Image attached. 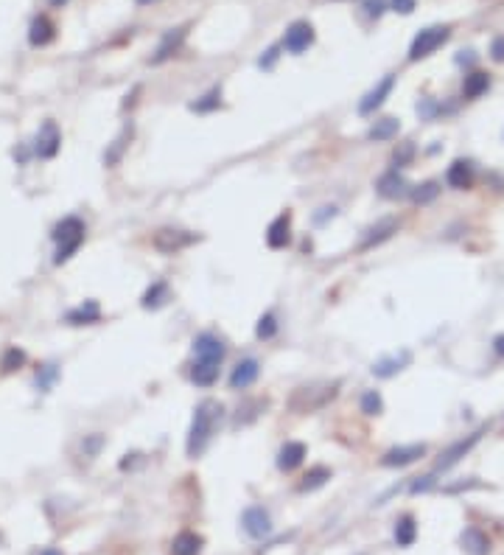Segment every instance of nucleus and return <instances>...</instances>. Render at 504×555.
I'll use <instances>...</instances> for the list:
<instances>
[{
  "label": "nucleus",
  "mask_w": 504,
  "mask_h": 555,
  "mask_svg": "<svg viewBox=\"0 0 504 555\" xmlns=\"http://www.w3.org/2000/svg\"><path fill=\"white\" fill-rule=\"evenodd\" d=\"M56 376H59L56 365H45V367H42V370L36 373V387H39V390H48Z\"/></svg>",
  "instance_id": "nucleus-37"
},
{
  "label": "nucleus",
  "mask_w": 504,
  "mask_h": 555,
  "mask_svg": "<svg viewBox=\"0 0 504 555\" xmlns=\"http://www.w3.org/2000/svg\"><path fill=\"white\" fill-rule=\"evenodd\" d=\"M412 157H414V146H412V143H403L401 149H395L392 163H395V165H409V163H412Z\"/></svg>",
  "instance_id": "nucleus-39"
},
{
  "label": "nucleus",
  "mask_w": 504,
  "mask_h": 555,
  "mask_svg": "<svg viewBox=\"0 0 504 555\" xmlns=\"http://www.w3.org/2000/svg\"><path fill=\"white\" fill-rule=\"evenodd\" d=\"M23 362H25V354L17 351V348H9V351L3 354V362H0V367H3V370L9 373V370H17Z\"/></svg>",
  "instance_id": "nucleus-36"
},
{
  "label": "nucleus",
  "mask_w": 504,
  "mask_h": 555,
  "mask_svg": "<svg viewBox=\"0 0 504 555\" xmlns=\"http://www.w3.org/2000/svg\"><path fill=\"white\" fill-rule=\"evenodd\" d=\"M182 42H185V28H171V31H165L162 39H160V46H157V51H154V57H151V62L160 65V62H165V59H171V57L180 51Z\"/></svg>",
  "instance_id": "nucleus-19"
},
{
  "label": "nucleus",
  "mask_w": 504,
  "mask_h": 555,
  "mask_svg": "<svg viewBox=\"0 0 504 555\" xmlns=\"http://www.w3.org/2000/svg\"><path fill=\"white\" fill-rule=\"evenodd\" d=\"M493 351H496V356H501V359H504V334L493 336Z\"/></svg>",
  "instance_id": "nucleus-47"
},
{
  "label": "nucleus",
  "mask_w": 504,
  "mask_h": 555,
  "mask_svg": "<svg viewBox=\"0 0 504 555\" xmlns=\"http://www.w3.org/2000/svg\"><path fill=\"white\" fill-rule=\"evenodd\" d=\"M333 216H336V208H333V205H330V208L325 205V208H319V213H314V222H317V225H325V222L333 219Z\"/></svg>",
  "instance_id": "nucleus-44"
},
{
  "label": "nucleus",
  "mask_w": 504,
  "mask_h": 555,
  "mask_svg": "<svg viewBox=\"0 0 504 555\" xmlns=\"http://www.w3.org/2000/svg\"><path fill=\"white\" fill-rule=\"evenodd\" d=\"M277 334V317L272 314V312H266L261 320H258V325H255V336L258 339H272Z\"/></svg>",
  "instance_id": "nucleus-35"
},
{
  "label": "nucleus",
  "mask_w": 504,
  "mask_h": 555,
  "mask_svg": "<svg viewBox=\"0 0 504 555\" xmlns=\"http://www.w3.org/2000/svg\"><path fill=\"white\" fill-rule=\"evenodd\" d=\"M426 454V446L423 443H406V446H392L390 452H384L381 457V465L384 468H403V465H412L414 460H420Z\"/></svg>",
  "instance_id": "nucleus-8"
},
{
  "label": "nucleus",
  "mask_w": 504,
  "mask_h": 555,
  "mask_svg": "<svg viewBox=\"0 0 504 555\" xmlns=\"http://www.w3.org/2000/svg\"><path fill=\"white\" fill-rule=\"evenodd\" d=\"M258 376H261V365H258V359H241L235 367H233V373H230V387L233 390H246V387H252V384L258 381Z\"/></svg>",
  "instance_id": "nucleus-13"
},
{
  "label": "nucleus",
  "mask_w": 504,
  "mask_h": 555,
  "mask_svg": "<svg viewBox=\"0 0 504 555\" xmlns=\"http://www.w3.org/2000/svg\"><path fill=\"white\" fill-rule=\"evenodd\" d=\"M202 547H204V538H202L199 533H193V530H182V533L174 538L171 552H174V555H199Z\"/></svg>",
  "instance_id": "nucleus-23"
},
{
  "label": "nucleus",
  "mask_w": 504,
  "mask_h": 555,
  "mask_svg": "<svg viewBox=\"0 0 504 555\" xmlns=\"http://www.w3.org/2000/svg\"><path fill=\"white\" fill-rule=\"evenodd\" d=\"M434 485V474H426V477H414V483L409 485V494H423Z\"/></svg>",
  "instance_id": "nucleus-41"
},
{
  "label": "nucleus",
  "mask_w": 504,
  "mask_h": 555,
  "mask_svg": "<svg viewBox=\"0 0 504 555\" xmlns=\"http://www.w3.org/2000/svg\"><path fill=\"white\" fill-rule=\"evenodd\" d=\"M196 239H199L196 233H188V230H180V228H160L151 236V244H154V250L171 255V252H180V250L191 247Z\"/></svg>",
  "instance_id": "nucleus-5"
},
{
  "label": "nucleus",
  "mask_w": 504,
  "mask_h": 555,
  "mask_svg": "<svg viewBox=\"0 0 504 555\" xmlns=\"http://www.w3.org/2000/svg\"><path fill=\"white\" fill-rule=\"evenodd\" d=\"M132 135V130H123V135L112 143V149L104 154V160H107V165H112V163H118V157H120V152H123V146H126V138Z\"/></svg>",
  "instance_id": "nucleus-38"
},
{
  "label": "nucleus",
  "mask_w": 504,
  "mask_h": 555,
  "mask_svg": "<svg viewBox=\"0 0 504 555\" xmlns=\"http://www.w3.org/2000/svg\"><path fill=\"white\" fill-rule=\"evenodd\" d=\"M314 26L308 23V20H297V23H291L288 28H286V37H283V48L288 51V54H303V51H308L311 46H314Z\"/></svg>",
  "instance_id": "nucleus-6"
},
{
  "label": "nucleus",
  "mask_w": 504,
  "mask_h": 555,
  "mask_svg": "<svg viewBox=\"0 0 504 555\" xmlns=\"http://www.w3.org/2000/svg\"><path fill=\"white\" fill-rule=\"evenodd\" d=\"M392 88H395V76L390 73V76H384L381 81L375 84V88L359 101V115H372L378 107H381L384 101H387V96L392 93Z\"/></svg>",
  "instance_id": "nucleus-10"
},
{
  "label": "nucleus",
  "mask_w": 504,
  "mask_h": 555,
  "mask_svg": "<svg viewBox=\"0 0 504 555\" xmlns=\"http://www.w3.org/2000/svg\"><path fill=\"white\" fill-rule=\"evenodd\" d=\"M222 418V404L219 401H202L196 410H193V421H191V430H188V441H185V452L188 457H202L210 438L216 432V423Z\"/></svg>",
  "instance_id": "nucleus-1"
},
{
  "label": "nucleus",
  "mask_w": 504,
  "mask_h": 555,
  "mask_svg": "<svg viewBox=\"0 0 504 555\" xmlns=\"http://www.w3.org/2000/svg\"><path fill=\"white\" fill-rule=\"evenodd\" d=\"M264 407H266V401H261V398H252V401H244L241 407H238V415H235V426H244V423H252L261 412H264Z\"/></svg>",
  "instance_id": "nucleus-30"
},
{
  "label": "nucleus",
  "mask_w": 504,
  "mask_h": 555,
  "mask_svg": "<svg viewBox=\"0 0 504 555\" xmlns=\"http://www.w3.org/2000/svg\"><path fill=\"white\" fill-rule=\"evenodd\" d=\"M490 90V76L482 73V70H474L465 76V81H462V96L465 99H479Z\"/></svg>",
  "instance_id": "nucleus-24"
},
{
  "label": "nucleus",
  "mask_w": 504,
  "mask_h": 555,
  "mask_svg": "<svg viewBox=\"0 0 504 555\" xmlns=\"http://www.w3.org/2000/svg\"><path fill=\"white\" fill-rule=\"evenodd\" d=\"M67 0H51V6H65Z\"/></svg>",
  "instance_id": "nucleus-49"
},
{
  "label": "nucleus",
  "mask_w": 504,
  "mask_h": 555,
  "mask_svg": "<svg viewBox=\"0 0 504 555\" xmlns=\"http://www.w3.org/2000/svg\"><path fill=\"white\" fill-rule=\"evenodd\" d=\"M339 390V381H314V384H303V387L294 390L291 396V410L294 412H314L322 410Z\"/></svg>",
  "instance_id": "nucleus-2"
},
{
  "label": "nucleus",
  "mask_w": 504,
  "mask_h": 555,
  "mask_svg": "<svg viewBox=\"0 0 504 555\" xmlns=\"http://www.w3.org/2000/svg\"><path fill=\"white\" fill-rule=\"evenodd\" d=\"M364 12H367V17H381L384 12H387V0H364Z\"/></svg>",
  "instance_id": "nucleus-40"
},
{
  "label": "nucleus",
  "mask_w": 504,
  "mask_h": 555,
  "mask_svg": "<svg viewBox=\"0 0 504 555\" xmlns=\"http://www.w3.org/2000/svg\"><path fill=\"white\" fill-rule=\"evenodd\" d=\"M193 354H196V359H213V362H222L224 354H227V348H224V343H222V336L204 331V334H199V336L193 339Z\"/></svg>",
  "instance_id": "nucleus-12"
},
{
  "label": "nucleus",
  "mask_w": 504,
  "mask_h": 555,
  "mask_svg": "<svg viewBox=\"0 0 504 555\" xmlns=\"http://www.w3.org/2000/svg\"><path fill=\"white\" fill-rule=\"evenodd\" d=\"M459 544H462V549H465L468 555H487L490 552V538L479 527H465V530H462Z\"/></svg>",
  "instance_id": "nucleus-21"
},
{
  "label": "nucleus",
  "mask_w": 504,
  "mask_h": 555,
  "mask_svg": "<svg viewBox=\"0 0 504 555\" xmlns=\"http://www.w3.org/2000/svg\"><path fill=\"white\" fill-rule=\"evenodd\" d=\"M219 107H222V90H219V88H213L210 93H204L199 101L191 104L193 112H213V110H219Z\"/></svg>",
  "instance_id": "nucleus-33"
},
{
  "label": "nucleus",
  "mask_w": 504,
  "mask_h": 555,
  "mask_svg": "<svg viewBox=\"0 0 504 555\" xmlns=\"http://www.w3.org/2000/svg\"><path fill=\"white\" fill-rule=\"evenodd\" d=\"M306 454H308L306 443H300V441H286V443L280 446V452H277V468H280V472H294L297 465H303Z\"/></svg>",
  "instance_id": "nucleus-17"
},
{
  "label": "nucleus",
  "mask_w": 504,
  "mask_h": 555,
  "mask_svg": "<svg viewBox=\"0 0 504 555\" xmlns=\"http://www.w3.org/2000/svg\"><path fill=\"white\" fill-rule=\"evenodd\" d=\"M328 480H330V468H325V465H314V468H308V472H306V477H303V483L297 485V491H300V494H306V491H317V488H322Z\"/></svg>",
  "instance_id": "nucleus-28"
},
{
  "label": "nucleus",
  "mask_w": 504,
  "mask_h": 555,
  "mask_svg": "<svg viewBox=\"0 0 504 555\" xmlns=\"http://www.w3.org/2000/svg\"><path fill=\"white\" fill-rule=\"evenodd\" d=\"M165 301H168V286H165L162 281H157V283H151V286L146 289V294H143V309H160Z\"/></svg>",
  "instance_id": "nucleus-31"
},
{
  "label": "nucleus",
  "mask_w": 504,
  "mask_h": 555,
  "mask_svg": "<svg viewBox=\"0 0 504 555\" xmlns=\"http://www.w3.org/2000/svg\"><path fill=\"white\" fill-rule=\"evenodd\" d=\"M288 241H291V213L286 210V213H280V216H275L269 222V228H266V244L272 250H283V247H288Z\"/></svg>",
  "instance_id": "nucleus-16"
},
{
  "label": "nucleus",
  "mask_w": 504,
  "mask_h": 555,
  "mask_svg": "<svg viewBox=\"0 0 504 555\" xmlns=\"http://www.w3.org/2000/svg\"><path fill=\"white\" fill-rule=\"evenodd\" d=\"M219 365L222 362H213V359H196L191 365V381L196 387H213L219 381Z\"/></svg>",
  "instance_id": "nucleus-20"
},
{
  "label": "nucleus",
  "mask_w": 504,
  "mask_h": 555,
  "mask_svg": "<svg viewBox=\"0 0 504 555\" xmlns=\"http://www.w3.org/2000/svg\"><path fill=\"white\" fill-rule=\"evenodd\" d=\"M445 183L454 191H468L474 185V165L468 160H454L445 172Z\"/></svg>",
  "instance_id": "nucleus-18"
},
{
  "label": "nucleus",
  "mask_w": 504,
  "mask_h": 555,
  "mask_svg": "<svg viewBox=\"0 0 504 555\" xmlns=\"http://www.w3.org/2000/svg\"><path fill=\"white\" fill-rule=\"evenodd\" d=\"M398 130H401V121L398 118H381V121H375L372 126H370V132H367V138L370 141H392L395 135H398Z\"/></svg>",
  "instance_id": "nucleus-26"
},
{
  "label": "nucleus",
  "mask_w": 504,
  "mask_h": 555,
  "mask_svg": "<svg viewBox=\"0 0 504 555\" xmlns=\"http://www.w3.org/2000/svg\"><path fill=\"white\" fill-rule=\"evenodd\" d=\"M395 233H398V219H392V216L378 219L372 228H367V233H364L359 250H372V247H378V244H384L387 239H392Z\"/></svg>",
  "instance_id": "nucleus-14"
},
{
  "label": "nucleus",
  "mask_w": 504,
  "mask_h": 555,
  "mask_svg": "<svg viewBox=\"0 0 504 555\" xmlns=\"http://www.w3.org/2000/svg\"><path fill=\"white\" fill-rule=\"evenodd\" d=\"M448 37H451V28H448V26H429V28H423V31H420V34L412 39V46H409V62H417V59L432 57L437 48L445 46Z\"/></svg>",
  "instance_id": "nucleus-4"
},
{
  "label": "nucleus",
  "mask_w": 504,
  "mask_h": 555,
  "mask_svg": "<svg viewBox=\"0 0 504 555\" xmlns=\"http://www.w3.org/2000/svg\"><path fill=\"white\" fill-rule=\"evenodd\" d=\"M241 527L249 538H266L272 533V516L261 505H249L241 514Z\"/></svg>",
  "instance_id": "nucleus-7"
},
{
  "label": "nucleus",
  "mask_w": 504,
  "mask_h": 555,
  "mask_svg": "<svg viewBox=\"0 0 504 555\" xmlns=\"http://www.w3.org/2000/svg\"><path fill=\"white\" fill-rule=\"evenodd\" d=\"M59 143H62V135H59V126L54 123V121H45L39 126V132H36V154L42 157V160H48V157H54L56 152H59Z\"/></svg>",
  "instance_id": "nucleus-11"
},
{
  "label": "nucleus",
  "mask_w": 504,
  "mask_h": 555,
  "mask_svg": "<svg viewBox=\"0 0 504 555\" xmlns=\"http://www.w3.org/2000/svg\"><path fill=\"white\" fill-rule=\"evenodd\" d=\"M277 57H280V54H277V48H269V51H266V54H264V57L258 59V68L269 70V68H272V65L277 62Z\"/></svg>",
  "instance_id": "nucleus-45"
},
{
  "label": "nucleus",
  "mask_w": 504,
  "mask_h": 555,
  "mask_svg": "<svg viewBox=\"0 0 504 555\" xmlns=\"http://www.w3.org/2000/svg\"><path fill=\"white\" fill-rule=\"evenodd\" d=\"M437 194H440V183L429 180V183H423V185L412 188V202H414V205H429V202L437 199Z\"/></svg>",
  "instance_id": "nucleus-32"
},
{
  "label": "nucleus",
  "mask_w": 504,
  "mask_h": 555,
  "mask_svg": "<svg viewBox=\"0 0 504 555\" xmlns=\"http://www.w3.org/2000/svg\"><path fill=\"white\" fill-rule=\"evenodd\" d=\"M81 446H84V452H87V454H96V452H98V446H101V435H93L90 441H84Z\"/></svg>",
  "instance_id": "nucleus-46"
},
{
  "label": "nucleus",
  "mask_w": 504,
  "mask_h": 555,
  "mask_svg": "<svg viewBox=\"0 0 504 555\" xmlns=\"http://www.w3.org/2000/svg\"><path fill=\"white\" fill-rule=\"evenodd\" d=\"M39 555H62V552H59V549H54V547H48V549H42Z\"/></svg>",
  "instance_id": "nucleus-48"
},
{
  "label": "nucleus",
  "mask_w": 504,
  "mask_h": 555,
  "mask_svg": "<svg viewBox=\"0 0 504 555\" xmlns=\"http://www.w3.org/2000/svg\"><path fill=\"white\" fill-rule=\"evenodd\" d=\"M375 191H378V196H384V199H401V196L412 194L409 183H406V180L398 174V168H392V172H387V174L378 177Z\"/></svg>",
  "instance_id": "nucleus-15"
},
{
  "label": "nucleus",
  "mask_w": 504,
  "mask_h": 555,
  "mask_svg": "<svg viewBox=\"0 0 504 555\" xmlns=\"http://www.w3.org/2000/svg\"><path fill=\"white\" fill-rule=\"evenodd\" d=\"M138 3H154V0H138Z\"/></svg>",
  "instance_id": "nucleus-50"
},
{
  "label": "nucleus",
  "mask_w": 504,
  "mask_h": 555,
  "mask_svg": "<svg viewBox=\"0 0 504 555\" xmlns=\"http://www.w3.org/2000/svg\"><path fill=\"white\" fill-rule=\"evenodd\" d=\"M98 320H101V306L96 301H84L81 306L67 312L70 325H90V323H98Z\"/></svg>",
  "instance_id": "nucleus-22"
},
{
  "label": "nucleus",
  "mask_w": 504,
  "mask_h": 555,
  "mask_svg": "<svg viewBox=\"0 0 504 555\" xmlns=\"http://www.w3.org/2000/svg\"><path fill=\"white\" fill-rule=\"evenodd\" d=\"M54 39V23L48 17H36L31 23V31H28V42L31 46H48Z\"/></svg>",
  "instance_id": "nucleus-27"
},
{
  "label": "nucleus",
  "mask_w": 504,
  "mask_h": 555,
  "mask_svg": "<svg viewBox=\"0 0 504 555\" xmlns=\"http://www.w3.org/2000/svg\"><path fill=\"white\" fill-rule=\"evenodd\" d=\"M409 351H401V356H384V359H378L375 365H372V373L378 376V379H390V376H395L398 370H403L406 365H409Z\"/></svg>",
  "instance_id": "nucleus-25"
},
{
  "label": "nucleus",
  "mask_w": 504,
  "mask_h": 555,
  "mask_svg": "<svg viewBox=\"0 0 504 555\" xmlns=\"http://www.w3.org/2000/svg\"><path fill=\"white\" fill-rule=\"evenodd\" d=\"M54 241H56V255H54V261H56V264L67 261L70 255L81 247V241H84V222L76 219V216L62 219V222L54 228Z\"/></svg>",
  "instance_id": "nucleus-3"
},
{
  "label": "nucleus",
  "mask_w": 504,
  "mask_h": 555,
  "mask_svg": "<svg viewBox=\"0 0 504 555\" xmlns=\"http://www.w3.org/2000/svg\"><path fill=\"white\" fill-rule=\"evenodd\" d=\"M482 441V430L479 432H474V435H468V438H462V441H456V443H451L443 454H440V460H437V472H448L451 465H456L462 457H465L476 443Z\"/></svg>",
  "instance_id": "nucleus-9"
},
{
  "label": "nucleus",
  "mask_w": 504,
  "mask_h": 555,
  "mask_svg": "<svg viewBox=\"0 0 504 555\" xmlns=\"http://www.w3.org/2000/svg\"><path fill=\"white\" fill-rule=\"evenodd\" d=\"M390 9L398 14H412L414 12V0H390Z\"/></svg>",
  "instance_id": "nucleus-42"
},
{
  "label": "nucleus",
  "mask_w": 504,
  "mask_h": 555,
  "mask_svg": "<svg viewBox=\"0 0 504 555\" xmlns=\"http://www.w3.org/2000/svg\"><path fill=\"white\" fill-rule=\"evenodd\" d=\"M361 412L370 415V418H372V415H381V412H384V398L378 396L375 390H367V393L361 396Z\"/></svg>",
  "instance_id": "nucleus-34"
},
{
  "label": "nucleus",
  "mask_w": 504,
  "mask_h": 555,
  "mask_svg": "<svg viewBox=\"0 0 504 555\" xmlns=\"http://www.w3.org/2000/svg\"><path fill=\"white\" fill-rule=\"evenodd\" d=\"M490 57H493V62H504V37H496L490 42Z\"/></svg>",
  "instance_id": "nucleus-43"
},
{
  "label": "nucleus",
  "mask_w": 504,
  "mask_h": 555,
  "mask_svg": "<svg viewBox=\"0 0 504 555\" xmlns=\"http://www.w3.org/2000/svg\"><path fill=\"white\" fill-rule=\"evenodd\" d=\"M417 538V525L409 514H403L398 522H395V544L398 547H412Z\"/></svg>",
  "instance_id": "nucleus-29"
}]
</instances>
